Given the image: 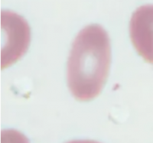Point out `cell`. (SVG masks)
I'll return each mask as SVG.
<instances>
[{
    "label": "cell",
    "instance_id": "obj_2",
    "mask_svg": "<svg viewBox=\"0 0 153 143\" xmlns=\"http://www.w3.org/2000/svg\"><path fill=\"white\" fill-rule=\"evenodd\" d=\"M129 33L139 55L153 65V5L140 6L133 12Z\"/></svg>",
    "mask_w": 153,
    "mask_h": 143
},
{
    "label": "cell",
    "instance_id": "obj_1",
    "mask_svg": "<svg viewBox=\"0 0 153 143\" xmlns=\"http://www.w3.org/2000/svg\"><path fill=\"white\" fill-rule=\"evenodd\" d=\"M111 63V46L107 32L99 24L82 29L72 44L67 79L76 99L91 101L100 93Z\"/></svg>",
    "mask_w": 153,
    "mask_h": 143
},
{
    "label": "cell",
    "instance_id": "obj_3",
    "mask_svg": "<svg viewBox=\"0 0 153 143\" xmlns=\"http://www.w3.org/2000/svg\"><path fill=\"white\" fill-rule=\"evenodd\" d=\"M1 143H28L27 139L15 130H5L2 133Z\"/></svg>",
    "mask_w": 153,
    "mask_h": 143
},
{
    "label": "cell",
    "instance_id": "obj_4",
    "mask_svg": "<svg viewBox=\"0 0 153 143\" xmlns=\"http://www.w3.org/2000/svg\"><path fill=\"white\" fill-rule=\"evenodd\" d=\"M67 143H100L98 142L93 141V140H74V141L68 142Z\"/></svg>",
    "mask_w": 153,
    "mask_h": 143
}]
</instances>
